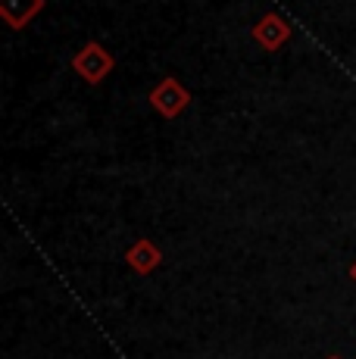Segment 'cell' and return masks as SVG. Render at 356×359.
<instances>
[{
	"mask_svg": "<svg viewBox=\"0 0 356 359\" xmlns=\"http://www.w3.org/2000/svg\"><path fill=\"white\" fill-rule=\"evenodd\" d=\"M128 262H132V266L138 269L141 275H147L150 269L160 266V250H156L150 241H138V244L128 250Z\"/></svg>",
	"mask_w": 356,
	"mask_h": 359,
	"instance_id": "cell-5",
	"label": "cell"
},
{
	"mask_svg": "<svg viewBox=\"0 0 356 359\" xmlns=\"http://www.w3.org/2000/svg\"><path fill=\"white\" fill-rule=\"evenodd\" d=\"M350 275H353V281H356V266H353V269H350Z\"/></svg>",
	"mask_w": 356,
	"mask_h": 359,
	"instance_id": "cell-6",
	"label": "cell"
},
{
	"mask_svg": "<svg viewBox=\"0 0 356 359\" xmlns=\"http://www.w3.org/2000/svg\"><path fill=\"white\" fill-rule=\"evenodd\" d=\"M253 38H256L266 50H278V47L291 38V25H287L282 16L269 13V16H263L256 25H253Z\"/></svg>",
	"mask_w": 356,
	"mask_h": 359,
	"instance_id": "cell-3",
	"label": "cell"
},
{
	"mask_svg": "<svg viewBox=\"0 0 356 359\" xmlns=\"http://www.w3.org/2000/svg\"><path fill=\"white\" fill-rule=\"evenodd\" d=\"M150 103H153V107L160 109V113L166 116V119H175V116L191 103V94L184 91L182 81H175V79H163L160 85H156V91L150 94Z\"/></svg>",
	"mask_w": 356,
	"mask_h": 359,
	"instance_id": "cell-2",
	"label": "cell"
},
{
	"mask_svg": "<svg viewBox=\"0 0 356 359\" xmlns=\"http://www.w3.org/2000/svg\"><path fill=\"white\" fill-rule=\"evenodd\" d=\"M72 66H75V72H78L81 79L88 81V85H100V81H104L107 75L113 72L116 63H113V57H109L104 47L91 41V44H85V47H81V50L72 57Z\"/></svg>",
	"mask_w": 356,
	"mask_h": 359,
	"instance_id": "cell-1",
	"label": "cell"
},
{
	"mask_svg": "<svg viewBox=\"0 0 356 359\" xmlns=\"http://www.w3.org/2000/svg\"><path fill=\"white\" fill-rule=\"evenodd\" d=\"M44 6V0H0V13L10 22V29H22L25 22H32V16Z\"/></svg>",
	"mask_w": 356,
	"mask_h": 359,
	"instance_id": "cell-4",
	"label": "cell"
}]
</instances>
